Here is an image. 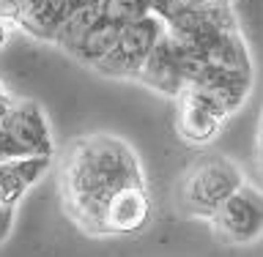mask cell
Instances as JSON below:
<instances>
[{
  "label": "cell",
  "mask_w": 263,
  "mask_h": 257,
  "mask_svg": "<svg viewBox=\"0 0 263 257\" xmlns=\"http://www.w3.org/2000/svg\"><path fill=\"white\" fill-rule=\"evenodd\" d=\"M145 184L135 151L112 134H88L71 145L61 167V200L82 233L104 238L107 200L123 186Z\"/></svg>",
  "instance_id": "obj_1"
},
{
  "label": "cell",
  "mask_w": 263,
  "mask_h": 257,
  "mask_svg": "<svg viewBox=\"0 0 263 257\" xmlns=\"http://www.w3.org/2000/svg\"><path fill=\"white\" fill-rule=\"evenodd\" d=\"M241 184H247L241 167L228 159V156H203L192 162V167L184 172L178 184V208L181 213L192 219L209 222L217 208L236 192Z\"/></svg>",
  "instance_id": "obj_2"
},
{
  "label": "cell",
  "mask_w": 263,
  "mask_h": 257,
  "mask_svg": "<svg viewBox=\"0 0 263 257\" xmlns=\"http://www.w3.org/2000/svg\"><path fill=\"white\" fill-rule=\"evenodd\" d=\"M219 244L250 246L263 238V189L241 184L209 219Z\"/></svg>",
  "instance_id": "obj_3"
},
{
  "label": "cell",
  "mask_w": 263,
  "mask_h": 257,
  "mask_svg": "<svg viewBox=\"0 0 263 257\" xmlns=\"http://www.w3.org/2000/svg\"><path fill=\"white\" fill-rule=\"evenodd\" d=\"M164 36V22L154 14H145L143 19L121 28L118 47L112 49V55H107L93 71L107 74V77H126L137 80L143 71L145 57L151 55V49L162 41Z\"/></svg>",
  "instance_id": "obj_4"
},
{
  "label": "cell",
  "mask_w": 263,
  "mask_h": 257,
  "mask_svg": "<svg viewBox=\"0 0 263 257\" xmlns=\"http://www.w3.org/2000/svg\"><path fill=\"white\" fill-rule=\"evenodd\" d=\"M0 134H3L14 162L25 159V156H52V134H49L47 118L36 102L16 98L11 112L0 123Z\"/></svg>",
  "instance_id": "obj_5"
},
{
  "label": "cell",
  "mask_w": 263,
  "mask_h": 257,
  "mask_svg": "<svg viewBox=\"0 0 263 257\" xmlns=\"http://www.w3.org/2000/svg\"><path fill=\"white\" fill-rule=\"evenodd\" d=\"M154 203L145 184L118 189L104 205L102 230L104 235H137L151 225Z\"/></svg>",
  "instance_id": "obj_6"
},
{
  "label": "cell",
  "mask_w": 263,
  "mask_h": 257,
  "mask_svg": "<svg viewBox=\"0 0 263 257\" xmlns=\"http://www.w3.org/2000/svg\"><path fill=\"white\" fill-rule=\"evenodd\" d=\"M181 47L167 36V30H164L162 41L151 49V55L145 57L143 63V71H140V82L148 85L151 90L162 96H170V98H178L184 93V80H181Z\"/></svg>",
  "instance_id": "obj_7"
},
{
  "label": "cell",
  "mask_w": 263,
  "mask_h": 257,
  "mask_svg": "<svg viewBox=\"0 0 263 257\" xmlns=\"http://www.w3.org/2000/svg\"><path fill=\"white\" fill-rule=\"evenodd\" d=\"M222 123L217 115H211L205 107H200L195 98L178 96V134L189 145H209L217 140Z\"/></svg>",
  "instance_id": "obj_8"
},
{
  "label": "cell",
  "mask_w": 263,
  "mask_h": 257,
  "mask_svg": "<svg viewBox=\"0 0 263 257\" xmlns=\"http://www.w3.org/2000/svg\"><path fill=\"white\" fill-rule=\"evenodd\" d=\"M118 36H121V28H118V25L102 19V22H99L96 28L77 44V49L71 52V57H77L80 63H85V66H90V69H96V66L102 63L107 55H112V49L118 47Z\"/></svg>",
  "instance_id": "obj_9"
},
{
  "label": "cell",
  "mask_w": 263,
  "mask_h": 257,
  "mask_svg": "<svg viewBox=\"0 0 263 257\" xmlns=\"http://www.w3.org/2000/svg\"><path fill=\"white\" fill-rule=\"evenodd\" d=\"M99 22H102L99 6H77V8H71L69 16H66V19L61 22V28H58L55 44L71 55L74 49H77V44L96 28Z\"/></svg>",
  "instance_id": "obj_10"
},
{
  "label": "cell",
  "mask_w": 263,
  "mask_h": 257,
  "mask_svg": "<svg viewBox=\"0 0 263 257\" xmlns=\"http://www.w3.org/2000/svg\"><path fill=\"white\" fill-rule=\"evenodd\" d=\"M99 11H102V19L126 28V25L143 19L145 14H151V0H102Z\"/></svg>",
  "instance_id": "obj_11"
},
{
  "label": "cell",
  "mask_w": 263,
  "mask_h": 257,
  "mask_svg": "<svg viewBox=\"0 0 263 257\" xmlns=\"http://www.w3.org/2000/svg\"><path fill=\"white\" fill-rule=\"evenodd\" d=\"M28 189L30 186L25 184L8 164H0V208L16 211V205L22 203V197L28 194Z\"/></svg>",
  "instance_id": "obj_12"
},
{
  "label": "cell",
  "mask_w": 263,
  "mask_h": 257,
  "mask_svg": "<svg viewBox=\"0 0 263 257\" xmlns=\"http://www.w3.org/2000/svg\"><path fill=\"white\" fill-rule=\"evenodd\" d=\"M49 162H52V156H25V159L11 162L8 167H11L28 186H33V184H36V181L49 170Z\"/></svg>",
  "instance_id": "obj_13"
},
{
  "label": "cell",
  "mask_w": 263,
  "mask_h": 257,
  "mask_svg": "<svg viewBox=\"0 0 263 257\" xmlns=\"http://www.w3.org/2000/svg\"><path fill=\"white\" fill-rule=\"evenodd\" d=\"M14 213H16V211H6V208H0V244H3L6 238L11 235V227H14Z\"/></svg>",
  "instance_id": "obj_14"
},
{
  "label": "cell",
  "mask_w": 263,
  "mask_h": 257,
  "mask_svg": "<svg viewBox=\"0 0 263 257\" xmlns=\"http://www.w3.org/2000/svg\"><path fill=\"white\" fill-rule=\"evenodd\" d=\"M8 38H11V25L0 19V49H3L8 44Z\"/></svg>",
  "instance_id": "obj_15"
},
{
  "label": "cell",
  "mask_w": 263,
  "mask_h": 257,
  "mask_svg": "<svg viewBox=\"0 0 263 257\" xmlns=\"http://www.w3.org/2000/svg\"><path fill=\"white\" fill-rule=\"evenodd\" d=\"M80 6H102V0H77Z\"/></svg>",
  "instance_id": "obj_16"
},
{
  "label": "cell",
  "mask_w": 263,
  "mask_h": 257,
  "mask_svg": "<svg viewBox=\"0 0 263 257\" xmlns=\"http://www.w3.org/2000/svg\"><path fill=\"white\" fill-rule=\"evenodd\" d=\"M203 3H225V6H230V0H203Z\"/></svg>",
  "instance_id": "obj_17"
},
{
  "label": "cell",
  "mask_w": 263,
  "mask_h": 257,
  "mask_svg": "<svg viewBox=\"0 0 263 257\" xmlns=\"http://www.w3.org/2000/svg\"><path fill=\"white\" fill-rule=\"evenodd\" d=\"M0 93H3V85H0Z\"/></svg>",
  "instance_id": "obj_18"
}]
</instances>
